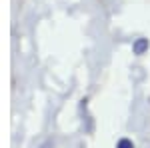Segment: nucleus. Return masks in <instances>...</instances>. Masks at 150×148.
Masks as SVG:
<instances>
[{
	"instance_id": "f03ea898",
	"label": "nucleus",
	"mask_w": 150,
	"mask_h": 148,
	"mask_svg": "<svg viewBox=\"0 0 150 148\" xmlns=\"http://www.w3.org/2000/svg\"><path fill=\"white\" fill-rule=\"evenodd\" d=\"M116 148H134V144H132V140H128V138H120L118 144H116Z\"/></svg>"
},
{
	"instance_id": "f257e3e1",
	"label": "nucleus",
	"mask_w": 150,
	"mask_h": 148,
	"mask_svg": "<svg viewBox=\"0 0 150 148\" xmlns=\"http://www.w3.org/2000/svg\"><path fill=\"white\" fill-rule=\"evenodd\" d=\"M144 50H148V38H138L134 42V54H144Z\"/></svg>"
}]
</instances>
